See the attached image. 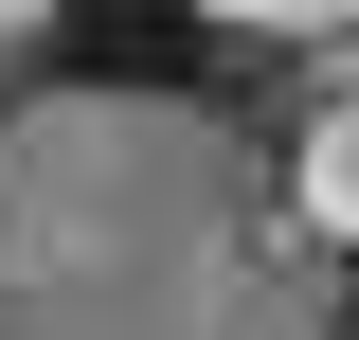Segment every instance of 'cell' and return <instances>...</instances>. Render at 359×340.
Masks as SVG:
<instances>
[{"mask_svg":"<svg viewBox=\"0 0 359 340\" xmlns=\"http://www.w3.org/2000/svg\"><path fill=\"white\" fill-rule=\"evenodd\" d=\"M72 18V0H0V108H18V72H36V36Z\"/></svg>","mask_w":359,"mask_h":340,"instance_id":"4","label":"cell"},{"mask_svg":"<svg viewBox=\"0 0 359 340\" xmlns=\"http://www.w3.org/2000/svg\"><path fill=\"white\" fill-rule=\"evenodd\" d=\"M0 340H341V251L198 90L0 108Z\"/></svg>","mask_w":359,"mask_h":340,"instance_id":"1","label":"cell"},{"mask_svg":"<svg viewBox=\"0 0 359 340\" xmlns=\"http://www.w3.org/2000/svg\"><path fill=\"white\" fill-rule=\"evenodd\" d=\"M198 18H216V36H306V54L359 36V0H198Z\"/></svg>","mask_w":359,"mask_h":340,"instance_id":"3","label":"cell"},{"mask_svg":"<svg viewBox=\"0 0 359 340\" xmlns=\"http://www.w3.org/2000/svg\"><path fill=\"white\" fill-rule=\"evenodd\" d=\"M287 215H306L323 251H359V108H323V126H306V162H287Z\"/></svg>","mask_w":359,"mask_h":340,"instance_id":"2","label":"cell"}]
</instances>
